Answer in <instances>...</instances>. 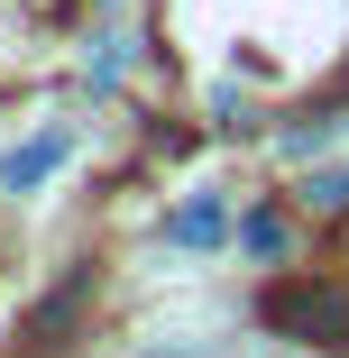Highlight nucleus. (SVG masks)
I'll use <instances>...</instances> for the list:
<instances>
[{"label": "nucleus", "mask_w": 349, "mask_h": 358, "mask_svg": "<svg viewBox=\"0 0 349 358\" xmlns=\"http://www.w3.org/2000/svg\"><path fill=\"white\" fill-rule=\"evenodd\" d=\"M257 313H266L276 331H304V340H349V285H322V275H276Z\"/></svg>", "instance_id": "nucleus-1"}, {"label": "nucleus", "mask_w": 349, "mask_h": 358, "mask_svg": "<svg viewBox=\"0 0 349 358\" xmlns=\"http://www.w3.org/2000/svg\"><path fill=\"white\" fill-rule=\"evenodd\" d=\"M64 157H74V129H37L28 138V148H10V166H0V184H10V193H37Z\"/></svg>", "instance_id": "nucleus-2"}, {"label": "nucleus", "mask_w": 349, "mask_h": 358, "mask_svg": "<svg viewBox=\"0 0 349 358\" xmlns=\"http://www.w3.org/2000/svg\"><path fill=\"white\" fill-rule=\"evenodd\" d=\"M221 230H230V211H221L212 193H202V202H184V211H175V221H166V239H175V248H212Z\"/></svg>", "instance_id": "nucleus-3"}, {"label": "nucleus", "mask_w": 349, "mask_h": 358, "mask_svg": "<svg viewBox=\"0 0 349 358\" xmlns=\"http://www.w3.org/2000/svg\"><path fill=\"white\" fill-rule=\"evenodd\" d=\"M239 239H248V248H257V257H285V221H276V211H257V221H248V230H239Z\"/></svg>", "instance_id": "nucleus-4"}, {"label": "nucleus", "mask_w": 349, "mask_h": 358, "mask_svg": "<svg viewBox=\"0 0 349 358\" xmlns=\"http://www.w3.org/2000/svg\"><path fill=\"white\" fill-rule=\"evenodd\" d=\"M148 358H230V349H212V340H157Z\"/></svg>", "instance_id": "nucleus-5"}, {"label": "nucleus", "mask_w": 349, "mask_h": 358, "mask_svg": "<svg viewBox=\"0 0 349 358\" xmlns=\"http://www.w3.org/2000/svg\"><path fill=\"white\" fill-rule=\"evenodd\" d=\"M313 202H349V166H331V175H313Z\"/></svg>", "instance_id": "nucleus-6"}]
</instances>
